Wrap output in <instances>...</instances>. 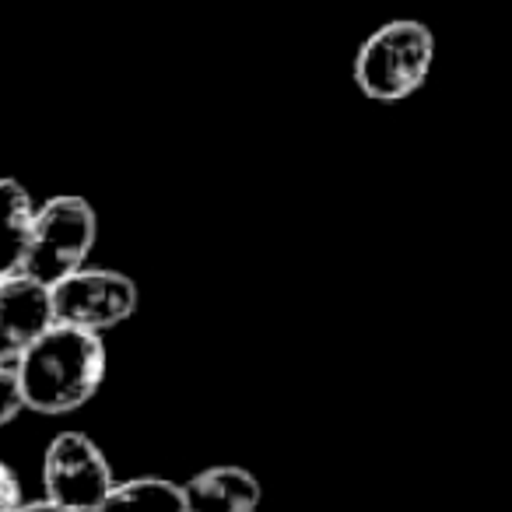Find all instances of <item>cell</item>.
<instances>
[{"instance_id":"obj_8","label":"cell","mask_w":512,"mask_h":512,"mask_svg":"<svg viewBox=\"0 0 512 512\" xmlns=\"http://www.w3.org/2000/svg\"><path fill=\"white\" fill-rule=\"evenodd\" d=\"M32 193L18 179L0 176V281L22 274L25 249L32 232Z\"/></svg>"},{"instance_id":"obj_1","label":"cell","mask_w":512,"mask_h":512,"mask_svg":"<svg viewBox=\"0 0 512 512\" xmlns=\"http://www.w3.org/2000/svg\"><path fill=\"white\" fill-rule=\"evenodd\" d=\"M25 411L71 414L99 393L106 379V344L99 334L57 327L53 323L15 362Z\"/></svg>"},{"instance_id":"obj_11","label":"cell","mask_w":512,"mask_h":512,"mask_svg":"<svg viewBox=\"0 0 512 512\" xmlns=\"http://www.w3.org/2000/svg\"><path fill=\"white\" fill-rule=\"evenodd\" d=\"M22 502V481H18L15 467L0 460V512H15Z\"/></svg>"},{"instance_id":"obj_6","label":"cell","mask_w":512,"mask_h":512,"mask_svg":"<svg viewBox=\"0 0 512 512\" xmlns=\"http://www.w3.org/2000/svg\"><path fill=\"white\" fill-rule=\"evenodd\" d=\"M50 327V288L25 274L0 281V365H15Z\"/></svg>"},{"instance_id":"obj_12","label":"cell","mask_w":512,"mask_h":512,"mask_svg":"<svg viewBox=\"0 0 512 512\" xmlns=\"http://www.w3.org/2000/svg\"><path fill=\"white\" fill-rule=\"evenodd\" d=\"M15 512H71V509H64V505H57V502H50V498H43V502H22Z\"/></svg>"},{"instance_id":"obj_3","label":"cell","mask_w":512,"mask_h":512,"mask_svg":"<svg viewBox=\"0 0 512 512\" xmlns=\"http://www.w3.org/2000/svg\"><path fill=\"white\" fill-rule=\"evenodd\" d=\"M99 239V214L78 193L50 197L32 214L29 249H25L22 274L53 288L57 281L88 267V256Z\"/></svg>"},{"instance_id":"obj_2","label":"cell","mask_w":512,"mask_h":512,"mask_svg":"<svg viewBox=\"0 0 512 512\" xmlns=\"http://www.w3.org/2000/svg\"><path fill=\"white\" fill-rule=\"evenodd\" d=\"M432 64V29L418 18H393L358 46L355 85L372 102H404L428 81Z\"/></svg>"},{"instance_id":"obj_4","label":"cell","mask_w":512,"mask_h":512,"mask_svg":"<svg viewBox=\"0 0 512 512\" xmlns=\"http://www.w3.org/2000/svg\"><path fill=\"white\" fill-rule=\"evenodd\" d=\"M50 309L57 327L102 334L137 313V285L109 267H81L50 288Z\"/></svg>"},{"instance_id":"obj_5","label":"cell","mask_w":512,"mask_h":512,"mask_svg":"<svg viewBox=\"0 0 512 512\" xmlns=\"http://www.w3.org/2000/svg\"><path fill=\"white\" fill-rule=\"evenodd\" d=\"M46 498L71 512H95L113 488V470L99 442L85 432H60L43 456Z\"/></svg>"},{"instance_id":"obj_7","label":"cell","mask_w":512,"mask_h":512,"mask_svg":"<svg viewBox=\"0 0 512 512\" xmlns=\"http://www.w3.org/2000/svg\"><path fill=\"white\" fill-rule=\"evenodd\" d=\"M179 491H183L186 512H256L264 498L260 481L246 467H232V463L200 470L179 484Z\"/></svg>"},{"instance_id":"obj_10","label":"cell","mask_w":512,"mask_h":512,"mask_svg":"<svg viewBox=\"0 0 512 512\" xmlns=\"http://www.w3.org/2000/svg\"><path fill=\"white\" fill-rule=\"evenodd\" d=\"M22 411H25V400H22L15 365H0V428L11 425Z\"/></svg>"},{"instance_id":"obj_9","label":"cell","mask_w":512,"mask_h":512,"mask_svg":"<svg viewBox=\"0 0 512 512\" xmlns=\"http://www.w3.org/2000/svg\"><path fill=\"white\" fill-rule=\"evenodd\" d=\"M95 512H186L183 491L165 477H134L109 488Z\"/></svg>"}]
</instances>
